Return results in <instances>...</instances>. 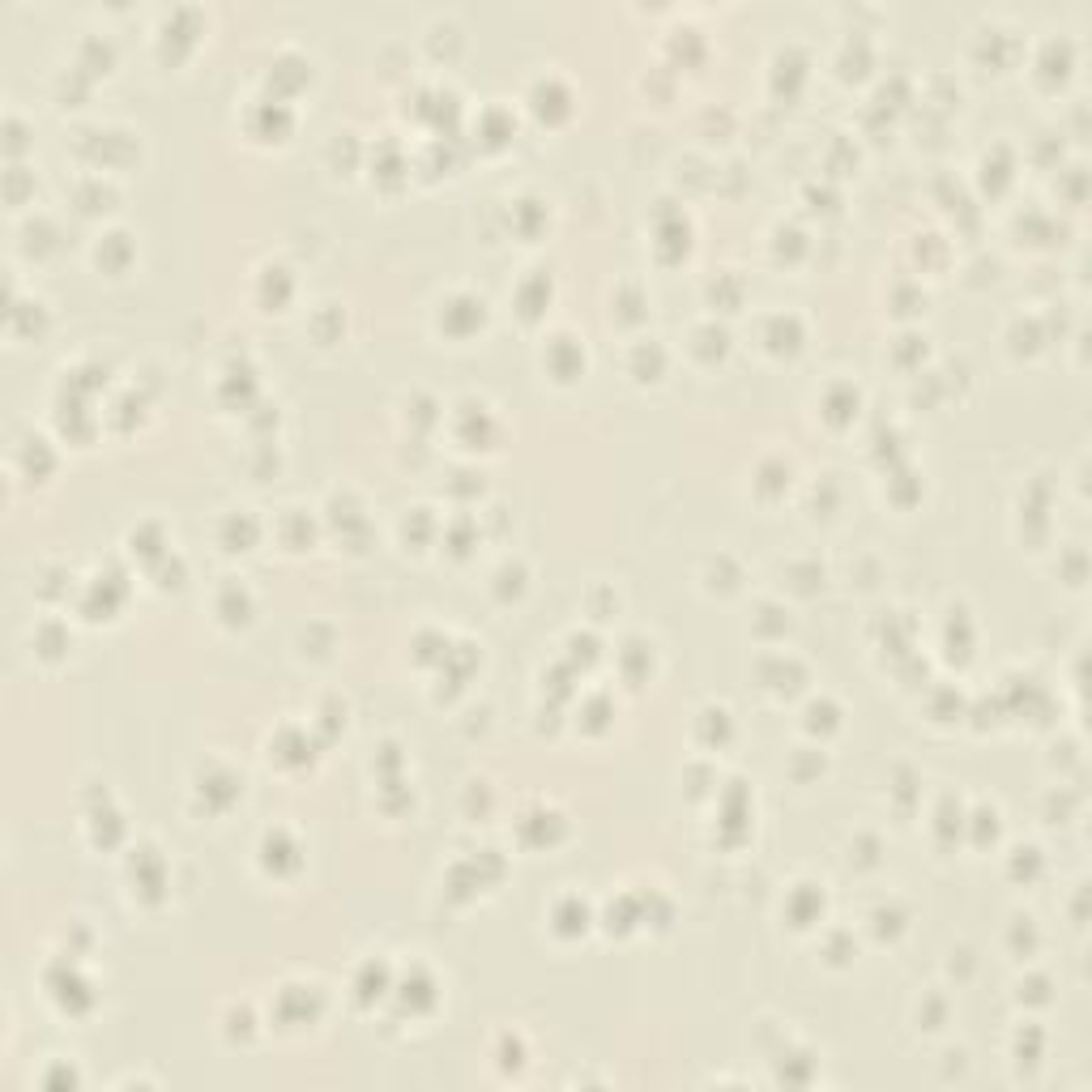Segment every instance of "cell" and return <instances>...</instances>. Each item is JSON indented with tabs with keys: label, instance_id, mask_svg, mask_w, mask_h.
Segmentation results:
<instances>
[{
	"label": "cell",
	"instance_id": "obj_1",
	"mask_svg": "<svg viewBox=\"0 0 1092 1092\" xmlns=\"http://www.w3.org/2000/svg\"><path fill=\"white\" fill-rule=\"evenodd\" d=\"M483 325H487V299L483 295L461 291V295H448L440 303V329L448 337H470L474 329H483Z\"/></svg>",
	"mask_w": 1092,
	"mask_h": 1092
},
{
	"label": "cell",
	"instance_id": "obj_2",
	"mask_svg": "<svg viewBox=\"0 0 1092 1092\" xmlns=\"http://www.w3.org/2000/svg\"><path fill=\"white\" fill-rule=\"evenodd\" d=\"M529 111H534L538 120H546V124H559V120H568L572 116V90H568V82L564 77H555V73H546V77H538L534 86H529Z\"/></svg>",
	"mask_w": 1092,
	"mask_h": 1092
},
{
	"label": "cell",
	"instance_id": "obj_3",
	"mask_svg": "<svg viewBox=\"0 0 1092 1092\" xmlns=\"http://www.w3.org/2000/svg\"><path fill=\"white\" fill-rule=\"evenodd\" d=\"M542 367L546 372H551L555 380H576L585 372V346L576 342L572 333H559V337H551V342L542 346Z\"/></svg>",
	"mask_w": 1092,
	"mask_h": 1092
},
{
	"label": "cell",
	"instance_id": "obj_4",
	"mask_svg": "<svg viewBox=\"0 0 1092 1092\" xmlns=\"http://www.w3.org/2000/svg\"><path fill=\"white\" fill-rule=\"evenodd\" d=\"M282 862H291L295 871H299V841H295L286 828H269L265 837H261V866H265V875L286 879L291 871H286Z\"/></svg>",
	"mask_w": 1092,
	"mask_h": 1092
},
{
	"label": "cell",
	"instance_id": "obj_5",
	"mask_svg": "<svg viewBox=\"0 0 1092 1092\" xmlns=\"http://www.w3.org/2000/svg\"><path fill=\"white\" fill-rule=\"evenodd\" d=\"M214 610H218V619H222V623H231V628H244V623L252 619V593H248V585L227 581V585L218 589Z\"/></svg>",
	"mask_w": 1092,
	"mask_h": 1092
},
{
	"label": "cell",
	"instance_id": "obj_6",
	"mask_svg": "<svg viewBox=\"0 0 1092 1092\" xmlns=\"http://www.w3.org/2000/svg\"><path fill=\"white\" fill-rule=\"evenodd\" d=\"M764 346L773 350V355H794V350L802 346V320L798 316H768L764 320Z\"/></svg>",
	"mask_w": 1092,
	"mask_h": 1092
},
{
	"label": "cell",
	"instance_id": "obj_7",
	"mask_svg": "<svg viewBox=\"0 0 1092 1092\" xmlns=\"http://www.w3.org/2000/svg\"><path fill=\"white\" fill-rule=\"evenodd\" d=\"M256 538H261V521H256L248 508L227 512V521H222V542H227V551H252Z\"/></svg>",
	"mask_w": 1092,
	"mask_h": 1092
},
{
	"label": "cell",
	"instance_id": "obj_8",
	"mask_svg": "<svg viewBox=\"0 0 1092 1092\" xmlns=\"http://www.w3.org/2000/svg\"><path fill=\"white\" fill-rule=\"evenodd\" d=\"M18 465L30 474V478H43V474H52L56 470V453H52V444H47L43 436H22L18 444Z\"/></svg>",
	"mask_w": 1092,
	"mask_h": 1092
},
{
	"label": "cell",
	"instance_id": "obj_9",
	"mask_svg": "<svg viewBox=\"0 0 1092 1092\" xmlns=\"http://www.w3.org/2000/svg\"><path fill=\"white\" fill-rule=\"evenodd\" d=\"M666 372V350L657 337H640V342L632 346V376L636 380H657Z\"/></svg>",
	"mask_w": 1092,
	"mask_h": 1092
},
{
	"label": "cell",
	"instance_id": "obj_10",
	"mask_svg": "<svg viewBox=\"0 0 1092 1092\" xmlns=\"http://www.w3.org/2000/svg\"><path fill=\"white\" fill-rule=\"evenodd\" d=\"M858 401L862 397H858L854 384H828V389H824V414L837 427H845L849 419H858Z\"/></svg>",
	"mask_w": 1092,
	"mask_h": 1092
},
{
	"label": "cell",
	"instance_id": "obj_11",
	"mask_svg": "<svg viewBox=\"0 0 1092 1092\" xmlns=\"http://www.w3.org/2000/svg\"><path fill=\"white\" fill-rule=\"evenodd\" d=\"M128 256H133V244H128L124 231H107V235H99V244H94V261L107 273H120L128 265Z\"/></svg>",
	"mask_w": 1092,
	"mask_h": 1092
},
{
	"label": "cell",
	"instance_id": "obj_12",
	"mask_svg": "<svg viewBox=\"0 0 1092 1092\" xmlns=\"http://www.w3.org/2000/svg\"><path fill=\"white\" fill-rule=\"evenodd\" d=\"M696 355L704 359V363H713V359H726V350H730V333H726V325H717V320H704V325H696Z\"/></svg>",
	"mask_w": 1092,
	"mask_h": 1092
},
{
	"label": "cell",
	"instance_id": "obj_13",
	"mask_svg": "<svg viewBox=\"0 0 1092 1092\" xmlns=\"http://www.w3.org/2000/svg\"><path fill=\"white\" fill-rule=\"evenodd\" d=\"M30 645H35L43 657H60L64 649H69V628H64L60 619H43L35 632H30Z\"/></svg>",
	"mask_w": 1092,
	"mask_h": 1092
},
{
	"label": "cell",
	"instance_id": "obj_14",
	"mask_svg": "<svg viewBox=\"0 0 1092 1092\" xmlns=\"http://www.w3.org/2000/svg\"><path fill=\"white\" fill-rule=\"evenodd\" d=\"M841 726V704L832 700V696H819L807 704V730L811 734H828V730H837Z\"/></svg>",
	"mask_w": 1092,
	"mask_h": 1092
},
{
	"label": "cell",
	"instance_id": "obj_15",
	"mask_svg": "<svg viewBox=\"0 0 1092 1092\" xmlns=\"http://www.w3.org/2000/svg\"><path fill=\"white\" fill-rule=\"evenodd\" d=\"M568 913H564V905L555 901V909H551V926L559 930V935H576V930H585L589 926V909H585V901H576V896H568Z\"/></svg>",
	"mask_w": 1092,
	"mask_h": 1092
},
{
	"label": "cell",
	"instance_id": "obj_16",
	"mask_svg": "<svg viewBox=\"0 0 1092 1092\" xmlns=\"http://www.w3.org/2000/svg\"><path fill=\"white\" fill-rule=\"evenodd\" d=\"M5 197H9V205H26V197H35V175L22 163H13L5 171Z\"/></svg>",
	"mask_w": 1092,
	"mask_h": 1092
},
{
	"label": "cell",
	"instance_id": "obj_17",
	"mask_svg": "<svg viewBox=\"0 0 1092 1092\" xmlns=\"http://www.w3.org/2000/svg\"><path fill=\"white\" fill-rule=\"evenodd\" d=\"M5 133H9V141H5V146H9V158H18V154L26 150V124H22L18 116H9V120H5Z\"/></svg>",
	"mask_w": 1092,
	"mask_h": 1092
}]
</instances>
